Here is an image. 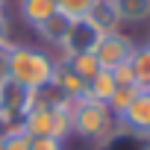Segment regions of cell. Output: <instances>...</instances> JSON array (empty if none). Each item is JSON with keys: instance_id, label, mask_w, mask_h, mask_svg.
<instances>
[{"instance_id": "obj_1", "label": "cell", "mask_w": 150, "mask_h": 150, "mask_svg": "<svg viewBox=\"0 0 150 150\" xmlns=\"http://www.w3.org/2000/svg\"><path fill=\"white\" fill-rule=\"evenodd\" d=\"M6 68H9V83L27 88V91H38L47 83H53L56 74V59L47 56L38 47L30 44H12L6 53Z\"/></svg>"}, {"instance_id": "obj_2", "label": "cell", "mask_w": 150, "mask_h": 150, "mask_svg": "<svg viewBox=\"0 0 150 150\" xmlns=\"http://www.w3.org/2000/svg\"><path fill=\"white\" fill-rule=\"evenodd\" d=\"M118 127L115 115L109 112L106 103L83 94L77 100H71V132H77L80 138H88L94 144H100L106 135H112Z\"/></svg>"}, {"instance_id": "obj_3", "label": "cell", "mask_w": 150, "mask_h": 150, "mask_svg": "<svg viewBox=\"0 0 150 150\" xmlns=\"http://www.w3.org/2000/svg\"><path fill=\"white\" fill-rule=\"evenodd\" d=\"M132 53H135V44L121 30L118 33H106L97 41V47H94V56H97V62H100L103 71H115V68L132 62Z\"/></svg>"}, {"instance_id": "obj_4", "label": "cell", "mask_w": 150, "mask_h": 150, "mask_svg": "<svg viewBox=\"0 0 150 150\" xmlns=\"http://www.w3.org/2000/svg\"><path fill=\"white\" fill-rule=\"evenodd\" d=\"M100 38H103V33H100L88 18L71 21V30H68L65 41L59 44V50H62V59H59V62H65V59L74 56V53H94V47H97Z\"/></svg>"}, {"instance_id": "obj_5", "label": "cell", "mask_w": 150, "mask_h": 150, "mask_svg": "<svg viewBox=\"0 0 150 150\" xmlns=\"http://www.w3.org/2000/svg\"><path fill=\"white\" fill-rule=\"evenodd\" d=\"M118 127L129 129V132H138V135H147L150 132V91H138L132 97V103L115 118Z\"/></svg>"}, {"instance_id": "obj_6", "label": "cell", "mask_w": 150, "mask_h": 150, "mask_svg": "<svg viewBox=\"0 0 150 150\" xmlns=\"http://www.w3.org/2000/svg\"><path fill=\"white\" fill-rule=\"evenodd\" d=\"M30 138H53V109L50 106H33L21 124H18Z\"/></svg>"}, {"instance_id": "obj_7", "label": "cell", "mask_w": 150, "mask_h": 150, "mask_svg": "<svg viewBox=\"0 0 150 150\" xmlns=\"http://www.w3.org/2000/svg\"><path fill=\"white\" fill-rule=\"evenodd\" d=\"M94 147L97 150H150V141H147V135H138V132H129L124 127H115V132L106 135Z\"/></svg>"}, {"instance_id": "obj_8", "label": "cell", "mask_w": 150, "mask_h": 150, "mask_svg": "<svg viewBox=\"0 0 150 150\" xmlns=\"http://www.w3.org/2000/svg\"><path fill=\"white\" fill-rule=\"evenodd\" d=\"M86 18H88V21H91L103 35H106V33H118V30H121V18H118V9H115L112 0H94Z\"/></svg>"}, {"instance_id": "obj_9", "label": "cell", "mask_w": 150, "mask_h": 150, "mask_svg": "<svg viewBox=\"0 0 150 150\" xmlns=\"http://www.w3.org/2000/svg\"><path fill=\"white\" fill-rule=\"evenodd\" d=\"M18 12L30 27H38L53 12H59V0H18Z\"/></svg>"}, {"instance_id": "obj_10", "label": "cell", "mask_w": 150, "mask_h": 150, "mask_svg": "<svg viewBox=\"0 0 150 150\" xmlns=\"http://www.w3.org/2000/svg\"><path fill=\"white\" fill-rule=\"evenodd\" d=\"M35 33H38V38L41 41H47V44H62L65 41V35H68V30H71V18H65L62 12H53L47 21H41L38 27H33Z\"/></svg>"}, {"instance_id": "obj_11", "label": "cell", "mask_w": 150, "mask_h": 150, "mask_svg": "<svg viewBox=\"0 0 150 150\" xmlns=\"http://www.w3.org/2000/svg\"><path fill=\"white\" fill-rule=\"evenodd\" d=\"M53 83H56V88L68 97V100H77V97H83L86 94V83L74 74L68 65H62V62H56V74H53Z\"/></svg>"}, {"instance_id": "obj_12", "label": "cell", "mask_w": 150, "mask_h": 150, "mask_svg": "<svg viewBox=\"0 0 150 150\" xmlns=\"http://www.w3.org/2000/svg\"><path fill=\"white\" fill-rule=\"evenodd\" d=\"M121 24H144L150 21V0H112Z\"/></svg>"}, {"instance_id": "obj_13", "label": "cell", "mask_w": 150, "mask_h": 150, "mask_svg": "<svg viewBox=\"0 0 150 150\" xmlns=\"http://www.w3.org/2000/svg\"><path fill=\"white\" fill-rule=\"evenodd\" d=\"M115 77H112V71H97L94 77L86 83V94L88 97H94V100H100V103H109V97L115 94Z\"/></svg>"}, {"instance_id": "obj_14", "label": "cell", "mask_w": 150, "mask_h": 150, "mask_svg": "<svg viewBox=\"0 0 150 150\" xmlns=\"http://www.w3.org/2000/svg\"><path fill=\"white\" fill-rule=\"evenodd\" d=\"M129 68H132L135 86H138L141 91H150V44H141V47H135Z\"/></svg>"}, {"instance_id": "obj_15", "label": "cell", "mask_w": 150, "mask_h": 150, "mask_svg": "<svg viewBox=\"0 0 150 150\" xmlns=\"http://www.w3.org/2000/svg\"><path fill=\"white\" fill-rule=\"evenodd\" d=\"M62 65H68V68H71L74 74H77V77H80L83 83H88V80L94 77L97 71H103L94 53H74V56H68V59H65Z\"/></svg>"}, {"instance_id": "obj_16", "label": "cell", "mask_w": 150, "mask_h": 150, "mask_svg": "<svg viewBox=\"0 0 150 150\" xmlns=\"http://www.w3.org/2000/svg\"><path fill=\"white\" fill-rule=\"evenodd\" d=\"M138 91H141L138 86H118V88H115V94H112V97H109V103H106V106H109V112L118 118V115L132 103V97H135Z\"/></svg>"}, {"instance_id": "obj_17", "label": "cell", "mask_w": 150, "mask_h": 150, "mask_svg": "<svg viewBox=\"0 0 150 150\" xmlns=\"http://www.w3.org/2000/svg\"><path fill=\"white\" fill-rule=\"evenodd\" d=\"M91 3H94V0H59V12L65 18H71V21H80V18L88 15Z\"/></svg>"}, {"instance_id": "obj_18", "label": "cell", "mask_w": 150, "mask_h": 150, "mask_svg": "<svg viewBox=\"0 0 150 150\" xmlns=\"http://www.w3.org/2000/svg\"><path fill=\"white\" fill-rule=\"evenodd\" d=\"M30 144H33V138L21 127H15L12 132L3 135V150H30Z\"/></svg>"}, {"instance_id": "obj_19", "label": "cell", "mask_w": 150, "mask_h": 150, "mask_svg": "<svg viewBox=\"0 0 150 150\" xmlns=\"http://www.w3.org/2000/svg\"><path fill=\"white\" fill-rule=\"evenodd\" d=\"M112 77H115V86H135V77H132L129 62L121 65V68H115V71H112Z\"/></svg>"}, {"instance_id": "obj_20", "label": "cell", "mask_w": 150, "mask_h": 150, "mask_svg": "<svg viewBox=\"0 0 150 150\" xmlns=\"http://www.w3.org/2000/svg\"><path fill=\"white\" fill-rule=\"evenodd\" d=\"M30 150H65V141H59V138H33Z\"/></svg>"}, {"instance_id": "obj_21", "label": "cell", "mask_w": 150, "mask_h": 150, "mask_svg": "<svg viewBox=\"0 0 150 150\" xmlns=\"http://www.w3.org/2000/svg\"><path fill=\"white\" fill-rule=\"evenodd\" d=\"M12 44H0V88L9 83V68H6V53H9Z\"/></svg>"}, {"instance_id": "obj_22", "label": "cell", "mask_w": 150, "mask_h": 150, "mask_svg": "<svg viewBox=\"0 0 150 150\" xmlns=\"http://www.w3.org/2000/svg\"><path fill=\"white\" fill-rule=\"evenodd\" d=\"M0 44H9V21H6V15H0Z\"/></svg>"}, {"instance_id": "obj_23", "label": "cell", "mask_w": 150, "mask_h": 150, "mask_svg": "<svg viewBox=\"0 0 150 150\" xmlns=\"http://www.w3.org/2000/svg\"><path fill=\"white\" fill-rule=\"evenodd\" d=\"M0 15H6V0H0Z\"/></svg>"}, {"instance_id": "obj_24", "label": "cell", "mask_w": 150, "mask_h": 150, "mask_svg": "<svg viewBox=\"0 0 150 150\" xmlns=\"http://www.w3.org/2000/svg\"><path fill=\"white\" fill-rule=\"evenodd\" d=\"M0 150H3V135H0Z\"/></svg>"}, {"instance_id": "obj_25", "label": "cell", "mask_w": 150, "mask_h": 150, "mask_svg": "<svg viewBox=\"0 0 150 150\" xmlns=\"http://www.w3.org/2000/svg\"><path fill=\"white\" fill-rule=\"evenodd\" d=\"M147 141H150V132H147Z\"/></svg>"}, {"instance_id": "obj_26", "label": "cell", "mask_w": 150, "mask_h": 150, "mask_svg": "<svg viewBox=\"0 0 150 150\" xmlns=\"http://www.w3.org/2000/svg\"><path fill=\"white\" fill-rule=\"evenodd\" d=\"M147 44H150V41H147Z\"/></svg>"}]
</instances>
